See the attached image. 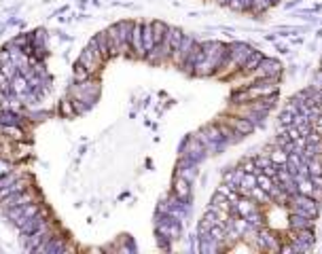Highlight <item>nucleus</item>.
I'll return each instance as SVG.
<instances>
[{"label": "nucleus", "mask_w": 322, "mask_h": 254, "mask_svg": "<svg viewBox=\"0 0 322 254\" xmlns=\"http://www.w3.org/2000/svg\"><path fill=\"white\" fill-rule=\"evenodd\" d=\"M132 28H134V21L123 19V21H117L113 26L106 30L111 36V43H113V49L115 55H132L129 51V39H132Z\"/></svg>", "instance_id": "1"}, {"label": "nucleus", "mask_w": 322, "mask_h": 254, "mask_svg": "<svg viewBox=\"0 0 322 254\" xmlns=\"http://www.w3.org/2000/svg\"><path fill=\"white\" fill-rule=\"evenodd\" d=\"M250 100L255 98H263V95H273L280 89V79L278 77H261V79H253L250 85H244Z\"/></svg>", "instance_id": "2"}, {"label": "nucleus", "mask_w": 322, "mask_h": 254, "mask_svg": "<svg viewBox=\"0 0 322 254\" xmlns=\"http://www.w3.org/2000/svg\"><path fill=\"white\" fill-rule=\"evenodd\" d=\"M79 64L85 68L89 75L93 77L95 72H100V68L106 64V59L100 55V51H98V47H95V43L91 41L87 47H85V51L81 53V57H79Z\"/></svg>", "instance_id": "3"}, {"label": "nucleus", "mask_w": 322, "mask_h": 254, "mask_svg": "<svg viewBox=\"0 0 322 254\" xmlns=\"http://www.w3.org/2000/svg\"><path fill=\"white\" fill-rule=\"evenodd\" d=\"M37 189L28 187L23 191H17V193H9V195H5L3 199H0V208H15V205H23V203H30V201H37Z\"/></svg>", "instance_id": "4"}, {"label": "nucleus", "mask_w": 322, "mask_h": 254, "mask_svg": "<svg viewBox=\"0 0 322 254\" xmlns=\"http://www.w3.org/2000/svg\"><path fill=\"white\" fill-rule=\"evenodd\" d=\"M257 250H265V252H280L282 244H280V237L271 231V229L261 227L259 233H257V244H255Z\"/></svg>", "instance_id": "5"}, {"label": "nucleus", "mask_w": 322, "mask_h": 254, "mask_svg": "<svg viewBox=\"0 0 322 254\" xmlns=\"http://www.w3.org/2000/svg\"><path fill=\"white\" fill-rule=\"evenodd\" d=\"M261 77H282V64L278 59H271V57H263L261 64L257 66V70L253 72V79H261Z\"/></svg>", "instance_id": "6"}, {"label": "nucleus", "mask_w": 322, "mask_h": 254, "mask_svg": "<svg viewBox=\"0 0 322 254\" xmlns=\"http://www.w3.org/2000/svg\"><path fill=\"white\" fill-rule=\"evenodd\" d=\"M221 123L229 125L231 129H235L237 134H242V136L253 134V131L257 129L248 119H244V117H240V115H225V117H221Z\"/></svg>", "instance_id": "7"}, {"label": "nucleus", "mask_w": 322, "mask_h": 254, "mask_svg": "<svg viewBox=\"0 0 322 254\" xmlns=\"http://www.w3.org/2000/svg\"><path fill=\"white\" fill-rule=\"evenodd\" d=\"M66 250H73V248H70L57 233H53L49 239L45 241V244L34 248V252H43V254H59V252H66Z\"/></svg>", "instance_id": "8"}, {"label": "nucleus", "mask_w": 322, "mask_h": 254, "mask_svg": "<svg viewBox=\"0 0 322 254\" xmlns=\"http://www.w3.org/2000/svg\"><path fill=\"white\" fill-rule=\"evenodd\" d=\"M129 51H132V57L136 59H145V47H142V21H134L132 28V39H129Z\"/></svg>", "instance_id": "9"}, {"label": "nucleus", "mask_w": 322, "mask_h": 254, "mask_svg": "<svg viewBox=\"0 0 322 254\" xmlns=\"http://www.w3.org/2000/svg\"><path fill=\"white\" fill-rule=\"evenodd\" d=\"M193 45H195V36L183 34V41H181V45H178V49L172 53L170 62L176 64V66H183V62L187 59V55H189V51H191V47H193Z\"/></svg>", "instance_id": "10"}, {"label": "nucleus", "mask_w": 322, "mask_h": 254, "mask_svg": "<svg viewBox=\"0 0 322 254\" xmlns=\"http://www.w3.org/2000/svg\"><path fill=\"white\" fill-rule=\"evenodd\" d=\"M93 43H95V47H98V51H100V55L109 62V59L115 55V49H113V43H111V36H109V32H100V34H95L93 39H91Z\"/></svg>", "instance_id": "11"}, {"label": "nucleus", "mask_w": 322, "mask_h": 254, "mask_svg": "<svg viewBox=\"0 0 322 254\" xmlns=\"http://www.w3.org/2000/svg\"><path fill=\"white\" fill-rule=\"evenodd\" d=\"M265 55L263 53H261V51H257V49H253V53H250L248 55V59H246V62H244V66L240 68V70H237V72H240V75L242 77H253V72L257 70V66L261 64V59H263Z\"/></svg>", "instance_id": "12"}, {"label": "nucleus", "mask_w": 322, "mask_h": 254, "mask_svg": "<svg viewBox=\"0 0 322 254\" xmlns=\"http://www.w3.org/2000/svg\"><path fill=\"white\" fill-rule=\"evenodd\" d=\"M314 221L316 219H309V216H301V214H291L289 216V227L291 231H299V229H314Z\"/></svg>", "instance_id": "13"}, {"label": "nucleus", "mask_w": 322, "mask_h": 254, "mask_svg": "<svg viewBox=\"0 0 322 254\" xmlns=\"http://www.w3.org/2000/svg\"><path fill=\"white\" fill-rule=\"evenodd\" d=\"M3 136L11 142H21V140L28 138L26 129H23L21 125H3Z\"/></svg>", "instance_id": "14"}, {"label": "nucleus", "mask_w": 322, "mask_h": 254, "mask_svg": "<svg viewBox=\"0 0 322 254\" xmlns=\"http://www.w3.org/2000/svg\"><path fill=\"white\" fill-rule=\"evenodd\" d=\"M174 195L178 199H183V201L191 199V183H189V180L176 176V180H174Z\"/></svg>", "instance_id": "15"}, {"label": "nucleus", "mask_w": 322, "mask_h": 254, "mask_svg": "<svg viewBox=\"0 0 322 254\" xmlns=\"http://www.w3.org/2000/svg\"><path fill=\"white\" fill-rule=\"evenodd\" d=\"M23 174H26V172H23V169L19 167V163L13 167V169H11V172L9 174H5V176H0V191H5L7 187H11V185H13V183H17V180L23 176Z\"/></svg>", "instance_id": "16"}, {"label": "nucleus", "mask_w": 322, "mask_h": 254, "mask_svg": "<svg viewBox=\"0 0 322 254\" xmlns=\"http://www.w3.org/2000/svg\"><path fill=\"white\" fill-rule=\"evenodd\" d=\"M242 176H244V172H242V167L237 165V167L229 169V172H225L223 180H225V185H229L231 189H235V191H237V187H240V180H242Z\"/></svg>", "instance_id": "17"}, {"label": "nucleus", "mask_w": 322, "mask_h": 254, "mask_svg": "<svg viewBox=\"0 0 322 254\" xmlns=\"http://www.w3.org/2000/svg\"><path fill=\"white\" fill-rule=\"evenodd\" d=\"M246 197H250L253 201H257L259 205H269V203H271V199H269V195H267V191H263L261 187H253V189L246 193Z\"/></svg>", "instance_id": "18"}, {"label": "nucleus", "mask_w": 322, "mask_h": 254, "mask_svg": "<svg viewBox=\"0 0 322 254\" xmlns=\"http://www.w3.org/2000/svg\"><path fill=\"white\" fill-rule=\"evenodd\" d=\"M142 47H145V53H149L155 41H153V30H151V21H142Z\"/></svg>", "instance_id": "19"}, {"label": "nucleus", "mask_w": 322, "mask_h": 254, "mask_svg": "<svg viewBox=\"0 0 322 254\" xmlns=\"http://www.w3.org/2000/svg\"><path fill=\"white\" fill-rule=\"evenodd\" d=\"M295 241H301V244H312L314 246V229H299V231H293V237Z\"/></svg>", "instance_id": "20"}, {"label": "nucleus", "mask_w": 322, "mask_h": 254, "mask_svg": "<svg viewBox=\"0 0 322 254\" xmlns=\"http://www.w3.org/2000/svg\"><path fill=\"white\" fill-rule=\"evenodd\" d=\"M312 191H314V183H312V178H309V176L297 180V193H303V195L312 197Z\"/></svg>", "instance_id": "21"}, {"label": "nucleus", "mask_w": 322, "mask_h": 254, "mask_svg": "<svg viewBox=\"0 0 322 254\" xmlns=\"http://www.w3.org/2000/svg\"><path fill=\"white\" fill-rule=\"evenodd\" d=\"M151 30H153V41H155V45H157L163 39V34H165V30H168V26H165L163 21H151Z\"/></svg>", "instance_id": "22"}, {"label": "nucleus", "mask_w": 322, "mask_h": 254, "mask_svg": "<svg viewBox=\"0 0 322 254\" xmlns=\"http://www.w3.org/2000/svg\"><path fill=\"white\" fill-rule=\"evenodd\" d=\"M271 7V0H253V3H250V11H253V13H265V11Z\"/></svg>", "instance_id": "23"}, {"label": "nucleus", "mask_w": 322, "mask_h": 254, "mask_svg": "<svg viewBox=\"0 0 322 254\" xmlns=\"http://www.w3.org/2000/svg\"><path fill=\"white\" fill-rule=\"evenodd\" d=\"M240 167H242V172H248V174H259V167L255 165V159H253V157H248V159H244V161L240 163Z\"/></svg>", "instance_id": "24"}, {"label": "nucleus", "mask_w": 322, "mask_h": 254, "mask_svg": "<svg viewBox=\"0 0 322 254\" xmlns=\"http://www.w3.org/2000/svg\"><path fill=\"white\" fill-rule=\"evenodd\" d=\"M17 163H13L11 159H5V157H0V176H5V174H9L11 169H13Z\"/></svg>", "instance_id": "25"}, {"label": "nucleus", "mask_w": 322, "mask_h": 254, "mask_svg": "<svg viewBox=\"0 0 322 254\" xmlns=\"http://www.w3.org/2000/svg\"><path fill=\"white\" fill-rule=\"evenodd\" d=\"M75 77H77V81H79V83H81V81L91 79V75H89V72H87L85 68H83L81 64H79V66H75Z\"/></svg>", "instance_id": "26"}, {"label": "nucleus", "mask_w": 322, "mask_h": 254, "mask_svg": "<svg viewBox=\"0 0 322 254\" xmlns=\"http://www.w3.org/2000/svg\"><path fill=\"white\" fill-rule=\"evenodd\" d=\"M293 123V115L289 113V111H282V115H280V125H291Z\"/></svg>", "instance_id": "27"}, {"label": "nucleus", "mask_w": 322, "mask_h": 254, "mask_svg": "<svg viewBox=\"0 0 322 254\" xmlns=\"http://www.w3.org/2000/svg\"><path fill=\"white\" fill-rule=\"evenodd\" d=\"M219 3H221V5H225V7H227V5H229V0H219Z\"/></svg>", "instance_id": "28"}, {"label": "nucleus", "mask_w": 322, "mask_h": 254, "mask_svg": "<svg viewBox=\"0 0 322 254\" xmlns=\"http://www.w3.org/2000/svg\"><path fill=\"white\" fill-rule=\"evenodd\" d=\"M280 3V0H271V5H278Z\"/></svg>", "instance_id": "29"}, {"label": "nucleus", "mask_w": 322, "mask_h": 254, "mask_svg": "<svg viewBox=\"0 0 322 254\" xmlns=\"http://www.w3.org/2000/svg\"><path fill=\"white\" fill-rule=\"evenodd\" d=\"M0 134H3V125H0Z\"/></svg>", "instance_id": "30"}]
</instances>
